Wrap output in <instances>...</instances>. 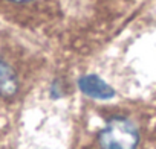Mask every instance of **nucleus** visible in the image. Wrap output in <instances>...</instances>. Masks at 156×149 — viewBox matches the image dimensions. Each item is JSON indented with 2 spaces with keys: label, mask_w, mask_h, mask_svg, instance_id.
I'll use <instances>...</instances> for the list:
<instances>
[{
  "label": "nucleus",
  "mask_w": 156,
  "mask_h": 149,
  "mask_svg": "<svg viewBox=\"0 0 156 149\" xmlns=\"http://www.w3.org/2000/svg\"><path fill=\"white\" fill-rule=\"evenodd\" d=\"M23 88L22 71L11 44L0 35V105L14 102Z\"/></svg>",
  "instance_id": "1"
},
{
  "label": "nucleus",
  "mask_w": 156,
  "mask_h": 149,
  "mask_svg": "<svg viewBox=\"0 0 156 149\" xmlns=\"http://www.w3.org/2000/svg\"><path fill=\"white\" fill-rule=\"evenodd\" d=\"M139 132L126 117H112L100 134L101 149H136Z\"/></svg>",
  "instance_id": "2"
},
{
  "label": "nucleus",
  "mask_w": 156,
  "mask_h": 149,
  "mask_svg": "<svg viewBox=\"0 0 156 149\" xmlns=\"http://www.w3.org/2000/svg\"><path fill=\"white\" fill-rule=\"evenodd\" d=\"M78 87H80V90L86 96H89L92 99L106 101V99H112L115 96V90L107 82H104L100 76H97V74L81 76L78 79Z\"/></svg>",
  "instance_id": "3"
},
{
  "label": "nucleus",
  "mask_w": 156,
  "mask_h": 149,
  "mask_svg": "<svg viewBox=\"0 0 156 149\" xmlns=\"http://www.w3.org/2000/svg\"><path fill=\"white\" fill-rule=\"evenodd\" d=\"M51 93H52L54 98H61L63 93H64V90H63V82H61V81H55V82L52 84V87H51Z\"/></svg>",
  "instance_id": "4"
},
{
  "label": "nucleus",
  "mask_w": 156,
  "mask_h": 149,
  "mask_svg": "<svg viewBox=\"0 0 156 149\" xmlns=\"http://www.w3.org/2000/svg\"><path fill=\"white\" fill-rule=\"evenodd\" d=\"M5 2H9V3H14V5H25V3L34 2V0H5Z\"/></svg>",
  "instance_id": "5"
}]
</instances>
